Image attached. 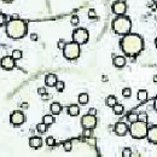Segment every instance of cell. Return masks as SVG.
I'll return each instance as SVG.
<instances>
[{
  "label": "cell",
  "instance_id": "29",
  "mask_svg": "<svg viewBox=\"0 0 157 157\" xmlns=\"http://www.w3.org/2000/svg\"><path fill=\"white\" fill-rule=\"evenodd\" d=\"M82 135H83L85 138H91V137L93 135V130H87V128H83Z\"/></svg>",
  "mask_w": 157,
  "mask_h": 157
},
{
  "label": "cell",
  "instance_id": "18",
  "mask_svg": "<svg viewBox=\"0 0 157 157\" xmlns=\"http://www.w3.org/2000/svg\"><path fill=\"white\" fill-rule=\"evenodd\" d=\"M42 122L46 125V126H51L54 123V117H53L52 115H45L44 117H42Z\"/></svg>",
  "mask_w": 157,
  "mask_h": 157
},
{
  "label": "cell",
  "instance_id": "24",
  "mask_svg": "<svg viewBox=\"0 0 157 157\" xmlns=\"http://www.w3.org/2000/svg\"><path fill=\"white\" fill-rule=\"evenodd\" d=\"M47 127H49V126H46L44 122H41V123H38V125H36V131L39 132V133H46Z\"/></svg>",
  "mask_w": 157,
  "mask_h": 157
},
{
  "label": "cell",
  "instance_id": "12",
  "mask_svg": "<svg viewBox=\"0 0 157 157\" xmlns=\"http://www.w3.org/2000/svg\"><path fill=\"white\" fill-rule=\"evenodd\" d=\"M128 126L125 123V122H117L116 125H115V133L117 134V135H120V137H122V135H126V133L128 132Z\"/></svg>",
  "mask_w": 157,
  "mask_h": 157
},
{
  "label": "cell",
  "instance_id": "23",
  "mask_svg": "<svg viewBox=\"0 0 157 157\" xmlns=\"http://www.w3.org/2000/svg\"><path fill=\"white\" fill-rule=\"evenodd\" d=\"M112 109H114V112H115L116 115H122V114H123V111H125V108H123V105L119 104V103L115 105Z\"/></svg>",
  "mask_w": 157,
  "mask_h": 157
},
{
  "label": "cell",
  "instance_id": "47",
  "mask_svg": "<svg viewBox=\"0 0 157 157\" xmlns=\"http://www.w3.org/2000/svg\"><path fill=\"white\" fill-rule=\"evenodd\" d=\"M119 1H121V2H126V0H119Z\"/></svg>",
  "mask_w": 157,
  "mask_h": 157
},
{
  "label": "cell",
  "instance_id": "38",
  "mask_svg": "<svg viewBox=\"0 0 157 157\" xmlns=\"http://www.w3.org/2000/svg\"><path fill=\"white\" fill-rule=\"evenodd\" d=\"M88 114H89V115H93V116H97V109H96V108H91V109L88 110Z\"/></svg>",
  "mask_w": 157,
  "mask_h": 157
},
{
  "label": "cell",
  "instance_id": "17",
  "mask_svg": "<svg viewBox=\"0 0 157 157\" xmlns=\"http://www.w3.org/2000/svg\"><path fill=\"white\" fill-rule=\"evenodd\" d=\"M68 114L70 115V116H78V114H80V108H78L76 104H73L70 105L69 108H68Z\"/></svg>",
  "mask_w": 157,
  "mask_h": 157
},
{
  "label": "cell",
  "instance_id": "6",
  "mask_svg": "<svg viewBox=\"0 0 157 157\" xmlns=\"http://www.w3.org/2000/svg\"><path fill=\"white\" fill-rule=\"evenodd\" d=\"M88 39H89V34L85 28H78L73 31V41L78 44L80 46L87 44Z\"/></svg>",
  "mask_w": 157,
  "mask_h": 157
},
{
  "label": "cell",
  "instance_id": "20",
  "mask_svg": "<svg viewBox=\"0 0 157 157\" xmlns=\"http://www.w3.org/2000/svg\"><path fill=\"white\" fill-rule=\"evenodd\" d=\"M88 100H89V97H88L87 93H81V94L78 96V103H80V104H82V105L87 104Z\"/></svg>",
  "mask_w": 157,
  "mask_h": 157
},
{
  "label": "cell",
  "instance_id": "27",
  "mask_svg": "<svg viewBox=\"0 0 157 157\" xmlns=\"http://www.w3.org/2000/svg\"><path fill=\"white\" fill-rule=\"evenodd\" d=\"M127 120L133 123V122H135V121H138V114H134V112H131V114H128V116H127Z\"/></svg>",
  "mask_w": 157,
  "mask_h": 157
},
{
  "label": "cell",
  "instance_id": "44",
  "mask_svg": "<svg viewBox=\"0 0 157 157\" xmlns=\"http://www.w3.org/2000/svg\"><path fill=\"white\" fill-rule=\"evenodd\" d=\"M102 80H103V81H108V78H106V76H105V75H103V76H102Z\"/></svg>",
  "mask_w": 157,
  "mask_h": 157
},
{
  "label": "cell",
  "instance_id": "35",
  "mask_svg": "<svg viewBox=\"0 0 157 157\" xmlns=\"http://www.w3.org/2000/svg\"><path fill=\"white\" fill-rule=\"evenodd\" d=\"M65 44H67V42H65L63 39H59V41H58V44H57V45H58V49L63 50V47H64V45H65Z\"/></svg>",
  "mask_w": 157,
  "mask_h": 157
},
{
  "label": "cell",
  "instance_id": "33",
  "mask_svg": "<svg viewBox=\"0 0 157 157\" xmlns=\"http://www.w3.org/2000/svg\"><path fill=\"white\" fill-rule=\"evenodd\" d=\"M132 156V150L130 148H126V149H123V151H122V157H131Z\"/></svg>",
  "mask_w": 157,
  "mask_h": 157
},
{
  "label": "cell",
  "instance_id": "9",
  "mask_svg": "<svg viewBox=\"0 0 157 157\" xmlns=\"http://www.w3.org/2000/svg\"><path fill=\"white\" fill-rule=\"evenodd\" d=\"M0 67L4 70H12L16 67V60L11 56H5L0 59Z\"/></svg>",
  "mask_w": 157,
  "mask_h": 157
},
{
  "label": "cell",
  "instance_id": "15",
  "mask_svg": "<svg viewBox=\"0 0 157 157\" xmlns=\"http://www.w3.org/2000/svg\"><path fill=\"white\" fill-rule=\"evenodd\" d=\"M112 63L116 68H122L126 65V57L125 56H116V57H114Z\"/></svg>",
  "mask_w": 157,
  "mask_h": 157
},
{
  "label": "cell",
  "instance_id": "37",
  "mask_svg": "<svg viewBox=\"0 0 157 157\" xmlns=\"http://www.w3.org/2000/svg\"><path fill=\"white\" fill-rule=\"evenodd\" d=\"M51 98H52V96L49 94V93H45V94L41 96V99H42V100H49V99H51Z\"/></svg>",
  "mask_w": 157,
  "mask_h": 157
},
{
  "label": "cell",
  "instance_id": "3",
  "mask_svg": "<svg viewBox=\"0 0 157 157\" xmlns=\"http://www.w3.org/2000/svg\"><path fill=\"white\" fill-rule=\"evenodd\" d=\"M112 29L116 34L119 35H127L131 33L132 22L131 20L126 16H119L114 22H112Z\"/></svg>",
  "mask_w": 157,
  "mask_h": 157
},
{
  "label": "cell",
  "instance_id": "46",
  "mask_svg": "<svg viewBox=\"0 0 157 157\" xmlns=\"http://www.w3.org/2000/svg\"><path fill=\"white\" fill-rule=\"evenodd\" d=\"M154 82H157V75L154 76Z\"/></svg>",
  "mask_w": 157,
  "mask_h": 157
},
{
  "label": "cell",
  "instance_id": "31",
  "mask_svg": "<svg viewBox=\"0 0 157 157\" xmlns=\"http://www.w3.org/2000/svg\"><path fill=\"white\" fill-rule=\"evenodd\" d=\"M132 94V91L131 88H128V87H126V88H123L122 89V96L125 97V98H130Z\"/></svg>",
  "mask_w": 157,
  "mask_h": 157
},
{
  "label": "cell",
  "instance_id": "32",
  "mask_svg": "<svg viewBox=\"0 0 157 157\" xmlns=\"http://www.w3.org/2000/svg\"><path fill=\"white\" fill-rule=\"evenodd\" d=\"M70 22H71V24H73V26H78V23H80V18H78V15H74V16H71V20H70Z\"/></svg>",
  "mask_w": 157,
  "mask_h": 157
},
{
  "label": "cell",
  "instance_id": "19",
  "mask_svg": "<svg viewBox=\"0 0 157 157\" xmlns=\"http://www.w3.org/2000/svg\"><path fill=\"white\" fill-rule=\"evenodd\" d=\"M116 104H117V99H116L115 96H109V97L106 98V105H108V106L114 108Z\"/></svg>",
  "mask_w": 157,
  "mask_h": 157
},
{
  "label": "cell",
  "instance_id": "28",
  "mask_svg": "<svg viewBox=\"0 0 157 157\" xmlns=\"http://www.w3.org/2000/svg\"><path fill=\"white\" fill-rule=\"evenodd\" d=\"M138 121L148 122V115H146L145 112H140V114H138Z\"/></svg>",
  "mask_w": 157,
  "mask_h": 157
},
{
  "label": "cell",
  "instance_id": "45",
  "mask_svg": "<svg viewBox=\"0 0 157 157\" xmlns=\"http://www.w3.org/2000/svg\"><path fill=\"white\" fill-rule=\"evenodd\" d=\"M155 109L157 110V98L155 99Z\"/></svg>",
  "mask_w": 157,
  "mask_h": 157
},
{
  "label": "cell",
  "instance_id": "2",
  "mask_svg": "<svg viewBox=\"0 0 157 157\" xmlns=\"http://www.w3.org/2000/svg\"><path fill=\"white\" fill-rule=\"evenodd\" d=\"M27 22L23 20H10L6 22L5 24V31H6V35L11 39H15V40H18V39H22L27 35Z\"/></svg>",
  "mask_w": 157,
  "mask_h": 157
},
{
  "label": "cell",
  "instance_id": "10",
  "mask_svg": "<svg viewBox=\"0 0 157 157\" xmlns=\"http://www.w3.org/2000/svg\"><path fill=\"white\" fill-rule=\"evenodd\" d=\"M112 11L114 13H116L117 16H123L127 11V5L126 2H121V1H116L112 5Z\"/></svg>",
  "mask_w": 157,
  "mask_h": 157
},
{
  "label": "cell",
  "instance_id": "48",
  "mask_svg": "<svg viewBox=\"0 0 157 157\" xmlns=\"http://www.w3.org/2000/svg\"><path fill=\"white\" fill-rule=\"evenodd\" d=\"M155 44H156V47H157V39H156V41H155Z\"/></svg>",
  "mask_w": 157,
  "mask_h": 157
},
{
  "label": "cell",
  "instance_id": "14",
  "mask_svg": "<svg viewBox=\"0 0 157 157\" xmlns=\"http://www.w3.org/2000/svg\"><path fill=\"white\" fill-rule=\"evenodd\" d=\"M57 81H58V78L54 74H47L45 76V85L47 87H54L56 83H57Z\"/></svg>",
  "mask_w": 157,
  "mask_h": 157
},
{
  "label": "cell",
  "instance_id": "8",
  "mask_svg": "<svg viewBox=\"0 0 157 157\" xmlns=\"http://www.w3.org/2000/svg\"><path fill=\"white\" fill-rule=\"evenodd\" d=\"M10 122H11V125H13L15 127H18V126H21V125H23V123L26 122V116H24V114H23L22 111L16 110V111H13V112L11 114V116H10Z\"/></svg>",
  "mask_w": 157,
  "mask_h": 157
},
{
  "label": "cell",
  "instance_id": "41",
  "mask_svg": "<svg viewBox=\"0 0 157 157\" xmlns=\"http://www.w3.org/2000/svg\"><path fill=\"white\" fill-rule=\"evenodd\" d=\"M21 108H22L23 110H26V109H28V108H29V104H28V103H22Z\"/></svg>",
  "mask_w": 157,
  "mask_h": 157
},
{
  "label": "cell",
  "instance_id": "40",
  "mask_svg": "<svg viewBox=\"0 0 157 157\" xmlns=\"http://www.w3.org/2000/svg\"><path fill=\"white\" fill-rule=\"evenodd\" d=\"M30 39H31L33 41H36V40L39 39V35L35 34V33H33V34H30Z\"/></svg>",
  "mask_w": 157,
  "mask_h": 157
},
{
  "label": "cell",
  "instance_id": "30",
  "mask_svg": "<svg viewBox=\"0 0 157 157\" xmlns=\"http://www.w3.org/2000/svg\"><path fill=\"white\" fill-rule=\"evenodd\" d=\"M45 141H46V145H49V146H54L56 145V139L53 137H47Z\"/></svg>",
  "mask_w": 157,
  "mask_h": 157
},
{
  "label": "cell",
  "instance_id": "36",
  "mask_svg": "<svg viewBox=\"0 0 157 157\" xmlns=\"http://www.w3.org/2000/svg\"><path fill=\"white\" fill-rule=\"evenodd\" d=\"M88 17H89V18H94V17H97L96 11H94V10H89V11H88Z\"/></svg>",
  "mask_w": 157,
  "mask_h": 157
},
{
  "label": "cell",
  "instance_id": "26",
  "mask_svg": "<svg viewBox=\"0 0 157 157\" xmlns=\"http://www.w3.org/2000/svg\"><path fill=\"white\" fill-rule=\"evenodd\" d=\"M54 87H56V89H57L58 92H63V91H64V87H65V83H64L63 81H59V80H58Z\"/></svg>",
  "mask_w": 157,
  "mask_h": 157
},
{
  "label": "cell",
  "instance_id": "49",
  "mask_svg": "<svg viewBox=\"0 0 157 157\" xmlns=\"http://www.w3.org/2000/svg\"><path fill=\"white\" fill-rule=\"evenodd\" d=\"M152 1H154V2H157V0H152Z\"/></svg>",
  "mask_w": 157,
  "mask_h": 157
},
{
  "label": "cell",
  "instance_id": "34",
  "mask_svg": "<svg viewBox=\"0 0 157 157\" xmlns=\"http://www.w3.org/2000/svg\"><path fill=\"white\" fill-rule=\"evenodd\" d=\"M6 16L4 15V13H0V27H2V26H5L6 24Z\"/></svg>",
  "mask_w": 157,
  "mask_h": 157
},
{
  "label": "cell",
  "instance_id": "21",
  "mask_svg": "<svg viewBox=\"0 0 157 157\" xmlns=\"http://www.w3.org/2000/svg\"><path fill=\"white\" fill-rule=\"evenodd\" d=\"M138 99H139L140 102H145V100L148 99V92H146L145 89L138 91Z\"/></svg>",
  "mask_w": 157,
  "mask_h": 157
},
{
  "label": "cell",
  "instance_id": "25",
  "mask_svg": "<svg viewBox=\"0 0 157 157\" xmlns=\"http://www.w3.org/2000/svg\"><path fill=\"white\" fill-rule=\"evenodd\" d=\"M63 149H64L67 152L71 151V149H73V143H71V140H65V141L63 143Z\"/></svg>",
  "mask_w": 157,
  "mask_h": 157
},
{
  "label": "cell",
  "instance_id": "43",
  "mask_svg": "<svg viewBox=\"0 0 157 157\" xmlns=\"http://www.w3.org/2000/svg\"><path fill=\"white\" fill-rule=\"evenodd\" d=\"M2 1H4V2H7V4H9V2H12L13 0H2Z\"/></svg>",
  "mask_w": 157,
  "mask_h": 157
},
{
  "label": "cell",
  "instance_id": "4",
  "mask_svg": "<svg viewBox=\"0 0 157 157\" xmlns=\"http://www.w3.org/2000/svg\"><path fill=\"white\" fill-rule=\"evenodd\" d=\"M130 133H131L132 138L134 139H143L146 137L148 133V125L146 122H141V121H135L131 123L130 127Z\"/></svg>",
  "mask_w": 157,
  "mask_h": 157
},
{
  "label": "cell",
  "instance_id": "13",
  "mask_svg": "<svg viewBox=\"0 0 157 157\" xmlns=\"http://www.w3.org/2000/svg\"><path fill=\"white\" fill-rule=\"evenodd\" d=\"M29 145L33 149H40L42 146V139L40 137H31L29 139Z\"/></svg>",
  "mask_w": 157,
  "mask_h": 157
},
{
  "label": "cell",
  "instance_id": "42",
  "mask_svg": "<svg viewBox=\"0 0 157 157\" xmlns=\"http://www.w3.org/2000/svg\"><path fill=\"white\" fill-rule=\"evenodd\" d=\"M154 5H155V2H154L152 0H150V1L148 2V6H149V7H151V6H154Z\"/></svg>",
  "mask_w": 157,
  "mask_h": 157
},
{
  "label": "cell",
  "instance_id": "5",
  "mask_svg": "<svg viewBox=\"0 0 157 157\" xmlns=\"http://www.w3.org/2000/svg\"><path fill=\"white\" fill-rule=\"evenodd\" d=\"M63 56H64V58H67L69 60L78 59L80 56V45L74 41L67 42L63 47Z\"/></svg>",
  "mask_w": 157,
  "mask_h": 157
},
{
  "label": "cell",
  "instance_id": "22",
  "mask_svg": "<svg viewBox=\"0 0 157 157\" xmlns=\"http://www.w3.org/2000/svg\"><path fill=\"white\" fill-rule=\"evenodd\" d=\"M11 57H12L15 60H20V59H22L23 53H22L21 50H13V51H12V54H11Z\"/></svg>",
  "mask_w": 157,
  "mask_h": 157
},
{
  "label": "cell",
  "instance_id": "1",
  "mask_svg": "<svg viewBox=\"0 0 157 157\" xmlns=\"http://www.w3.org/2000/svg\"><path fill=\"white\" fill-rule=\"evenodd\" d=\"M121 50L126 56L135 57L143 51L144 49V41L140 35L130 33L127 35H123L121 42Z\"/></svg>",
  "mask_w": 157,
  "mask_h": 157
},
{
  "label": "cell",
  "instance_id": "7",
  "mask_svg": "<svg viewBox=\"0 0 157 157\" xmlns=\"http://www.w3.org/2000/svg\"><path fill=\"white\" fill-rule=\"evenodd\" d=\"M81 126L83 128H87V130H94L96 126H97V117L93 116V115H85L82 116L81 119Z\"/></svg>",
  "mask_w": 157,
  "mask_h": 157
},
{
  "label": "cell",
  "instance_id": "16",
  "mask_svg": "<svg viewBox=\"0 0 157 157\" xmlns=\"http://www.w3.org/2000/svg\"><path fill=\"white\" fill-rule=\"evenodd\" d=\"M50 110H51V114L52 115H58L62 111V105L59 104V103H57V102H54L50 106Z\"/></svg>",
  "mask_w": 157,
  "mask_h": 157
},
{
  "label": "cell",
  "instance_id": "11",
  "mask_svg": "<svg viewBox=\"0 0 157 157\" xmlns=\"http://www.w3.org/2000/svg\"><path fill=\"white\" fill-rule=\"evenodd\" d=\"M146 138L150 143L157 144V126H152L150 128H148V133H146Z\"/></svg>",
  "mask_w": 157,
  "mask_h": 157
},
{
  "label": "cell",
  "instance_id": "39",
  "mask_svg": "<svg viewBox=\"0 0 157 157\" xmlns=\"http://www.w3.org/2000/svg\"><path fill=\"white\" fill-rule=\"evenodd\" d=\"M38 93H39L40 96L45 94V93H46V88H45V87H40V88H38Z\"/></svg>",
  "mask_w": 157,
  "mask_h": 157
}]
</instances>
